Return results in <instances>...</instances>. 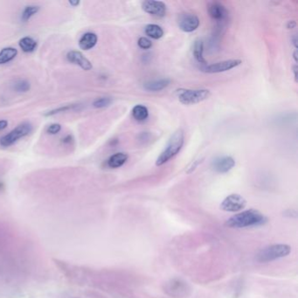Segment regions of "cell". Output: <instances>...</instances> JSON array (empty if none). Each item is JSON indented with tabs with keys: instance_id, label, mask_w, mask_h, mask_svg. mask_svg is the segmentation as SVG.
Segmentation results:
<instances>
[{
	"instance_id": "cell-1",
	"label": "cell",
	"mask_w": 298,
	"mask_h": 298,
	"mask_svg": "<svg viewBox=\"0 0 298 298\" xmlns=\"http://www.w3.org/2000/svg\"><path fill=\"white\" fill-rule=\"evenodd\" d=\"M268 219L261 212L250 209L235 214L226 221V226L231 228H244L249 226H261L267 222Z\"/></svg>"
},
{
	"instance_id": "cell-2",
	"label": "cell",
	"mask_w": 298,
	"mask_h": 298,
	"mask_svg": "<svg viewBox=\"0 0 298 298\" xmlns=\"http://www.w3.org/2000/svg\"><path fill=\"white\" fill-rule=\"evenodd\" d=\"M184 131L182 130H176L169 140L166 149L160 154L159 157H157L156 166H163L168 162L169 160L172 159V157H174L181 151L184 145Z\"/></svg>"
},
{
	"instance_id": "cell-3",
	"label": "cell",
	"mask_w": 298,
	"mask_h": 298,
	"mask_svg": "<svg viewBox=\"0 0 298 298\" xmlns=\"http://www.w3.org/2000/svg\"><path fill=\"white\" fill-rule=\"evenodd\" d=\"M291 251V247L286 244H276L261 250L256 256L257 262L266 263L273 262L274 260L280 259L288 256Z\"/></svg>"
},
{
	"instance_id": "cell-4",
	"label": "cell",
	"mask_w": 298,
	"mask_h": 298,
	"mask_svg": "<svg viewBox=\"0 0 298 298\" xmlns=\"http://www.w3.org/2000/svg\"><path fill=\"white\" fill-rule=\"evenodd\" d=\"M178 98L182 104L193 105L201 103L211 97V92L208 89H179Z\"/></svg>"
},
{
	"instance_id": "cell-5",
	"label": "cell",
	"mask_w": 298,
	"mask_h": 298,
	"mask_svg": "<svg viewBox=\"0 0 298 298\" xmlns=\"http://www.w3.org/2000/svg\"><path fill=\"white\" fill-rule=\"evenodd\" d=\"M33 130V125L25 122L16 127L12 131H10L8 134L4 135L2 139H0V145L3 147H10L12 145H14L18 139H23L25 136L29 135Z\"/></svg>"
},
{
	"instance_id": "cell-6",
	"label": "cell",
	"mask_w": 298,
	"mask_h": 298,
	"mask_svg": "<svg viewBox=\"0 0 298 298\" xmlns=\"http://www.w3.org/2000/svg\"><path fill=\"white\" fill-rule=\"evenodd\" d=\"M165 291L174 298H185L189 295L191 288L185 281L174 278L169 281L165 285Z\"/></svg>"
},
{
	"instance_id": "cell-7",
	"label": "cell",
	"mask_w": 298,
	"mask_h": 298,
	"mask_svg": "<svg viewBox=\"0 0 298 298\" xmlns=\"http://www.w3.org/2000/svg\"><path fill=\"white\" fill-rule=\"evenodd\" d=\"M246 205L247 201L240 194H231L223 200L220 204V208L223 211L235 213L242 210Z\"/></svg>"
},
{
	"instance_id": "cell-8",
	"label": "cell",
	"mask_w": 298,
	"mask_h": 298,
	"mask_svg": "<svg viewBox=\"0 0 298 298\" xmlns=\"http://www.w3.org/2000/svg\"><path fill=\"white\" fill-rule=\"evenodd\" d=\"M242 63L241 60H226L217 62V63L207 65L202 67L203 72L208 74H218V73L226 72L229 70L235 68L236 66H240Z\"/></svg>"
},
{
	"instance_id": "cell-9",
	"label": "cell",
	"mask_w": 298,
	"mask_h": 298,
	"mask_svg": "<svg viewBox=\"0 0 298 298\" xmlns=\"http://www.w3.org/2000/svg\"><path fill=\"white\" fill-rule=\"evenodd\" d=\"M142 8L145 12L156 18H163L166 14V4L162 1L148 0L142 3Z\"/></svg>"
},
{
	"instance_id": "cell-10",
	"label": "cell",
	"mask_w": 298,
	"mask_h": 298,
	"mask_svg": "<svg viewBox=\"0 0 298 298\" xmlns=\"http://www.w3.org/2000/svg\"><path fill=\"white\" fill-rule=\"evenodd\" d=\"M178 25L185 33H192L199 27V19L193 13H183L178 17Z\"/></svg>"
},
{
	"instance_id": "cell-11",
	"label": "cell",
	"mask_w": 298,
	"mask_h": 298,
	"mask_svg": "<svg viewBox=\"0 0 298 298\" xmlns=\"http://www.w3.org/2000/svg\"><path fill=\"white\" fill-rule=\"evenodd\" d=\"M208 11L210 17L219 23H223L228 18V11L220 2H211L208 5Z\"/></svg>"
},
{
	"instance_id": "cell-12",
	"label": "cell",
	"mask_w": 298,
	"mask_h": 298,
	"mask_svg": "<svg viewBox=\"0 0 298 298\" xmlns=\"http://www.w3.org/2000/svg\"><path fill=\"white\" fill-rule=\"evenodd\" d=\"M235 166V159L229 156L216 157L212 163V167L219 173H226L231 171Z\"/></svg>"
},
{
	"instance_id": "cell-13",
	"label": "cell",
	"mask_w": 298,
	"mask_h": 298,
	"mask_svg": "<svg viewBox=\"0 0 298 298\" xmlns=\"http://www.w3.org/2000/svg\"><path fill=\"white\" fill-rule=\"evenodd\" d=\"M66 59L70 62L75 64V65H77L85 71L92 70V67H93L90 60L85 57L83 54L81 52L75 51V50L68 52L66 54Z\"/></svg>"
},
{
	"instance_id": "cell-14",
	"label": "cell",
	"mask_w": 298,
	"mask_h": 298,
	"mask_svg": "<svg viewBox=\"0 0 298 298\" xmlns=\"http://www.w3.org/2000/svg\"><path fill=\"white\" fill-rule=\"evenodd\" d=\"M170 84H171L170 79H159V80H154V81L145 82L144 87L145 90L150 91V92H158L169 87Z\"/></svg>"
},
{
	"instance_id": "cell-15",
	"label": "cell",
	"mask_w": 298,
	"mask_h": 298,
	"mask_svg": "<svg viewBox=\"0 0 298 298\" xmlns=\"http://www.w3.org/2000/svg\"><path fill=\"white\" fill-rule=\"evenodd\" d=\"M97 35L94 33H86L81 37V39L79 40V47L80 49L82 50H90L93 49L95 45H97Z\"/></svg>"
},
{
	"instance_id": "cell-16",
	"label": "cell",
	"mask_w": 298,
	"mask_h": 298,
	"mask_svg": "<svg viewBox=\"0 0 298 298\" xmlns=\"http://www.w3.org/2000/svg\"><path fill=\"white\" fill-rule=\"evenodd\" d=\"M128 158H129L128 154L124 153V152H118V153L112 155L111 157L108 158L107 165L109 168H119L121 166H124V164L127 162Z\"/></svg>"
},
{
	"instance_id": "cell-17",
	"label": "cell",
	"mask_w": 298,
	"mask_h": 298,
	"mask_svg": "<svg viewBox=\"0 0 298 298\" xmlns=\"http://www.w3.org/2000/svg\"><path fill=\"white\" fill-rule=\"evenodd\" d=\"M193 56L195 58V60L199 62V63L207 66L208 65V61L205 60V58L203 56V53H204V43L201 39H196L195 42L193 44Z\"/></svg>"
},
{
	"instance_id": "cell-18",
	"label": "cell",
	"mask_w": 298,
	"mask_h": 298,
	"mask_svg": "<svg viewBox=\"0 0 298 298\" xmlns=\"http://www.w3.org/2000/svg\"><path fill=\"white\" fill-rule=\"evenodd\" d=\"M18 50L14 48H5L0 51V65L8 63L15 59Z\"/></svg>"
},
{
	"instance_id": "cell-19",
	"label": "cell",
	"mask_w": 298,
	"mask_h": 298,
	"mask_svg": "<svg viewBox=\"0 0 298 298\" xmlns=\"http://www.w3.org/2000/svg\"><path fill=\"white\" fill-rule=\"evenodd\" d=\"M145 34L151 39H159L164 36V30L158 25L150 24L145 27Z\"/></svg>"
},
{
	"instance_id": "cell-20",
	"label": "cell",
	"mask_w": 298,
	"mask_h": 298,
	"mask_svg": "<svg viewBox=\"0 0 298 298\" xmlns=\"http://www.w3.org/2000/svg\"><path fill=\"white\" fill-rule=\"evenodd\" d=\"M132 117L135 120L143 122L146 120L149 117V110L145 106L141 105V104L135 105L132 108Z\"/></svg>"
},
{
	"instance_id": "cell-21",
	"label": "cell",
	"mask_w": 298,
	"mask_h": 298,
	"mask_svg": "<svg viewBox=\"0 0 298 298\" xmlns=\"http://www.w3.org/2000/svg\"><path fill=\"white\" fill-rule=\"evenodd\" d=\"M19 47L25 53H32L37 48V42L31 37H24L19 40Z\"/></svg>"
},
{
	"instance_id": "cell-22",
	"label": "cell",
	"mask_w": 298,
	"mask_h": 298,
	"mask_svg": "<svg viewBox=\"0 0 298 298\" xmlns=\"http://www.w3.org/2000/svg\"><path fill=\"white\" fill-rule=\"evenodd\" d=\"M39 11V6H28L25 8L22 12L21 19L24 22H27L30 19L33 15H35Z\"/></svg>"
},
{
	"instance_id": "cell-23",
	"label": "cell",
	"mask_w": 298,
	"mask_h": 298,
	"mask_svg": "<svg viewBox=\"0 0 298 298\" xmlns=\"http://www.w3.org/2000/svg\"><path fill=\"white\" fill-rule=\"evenodd\" d=\"M79 106H80L79 104H70V105L61 106V107H59V108L52 109L51 111L47 112L45 116V117H52V116H54V114H60L61 112H66L68 111V110H72V109L78 108Z\"/></svg>"
},
{
	"instance_id": "cell-24",
	"label": "cell",
	"mask_w": 298,
	"mask_h": 298,
	"mask_svg": "<svg viewBox=\"0 0 298 298\" xmlns=\"http://www.w3.org/2000/svg\"><path fill=\"white\" fill-rule=\"evenodd\" d=\"M31 85L27 80H18L14 83V89L18 93H26L30 90Z\"/></svg>"
},
{
	"instance_id": "cell-25",
	"label": "cell",
	"mask_w": 298,
	"mask_h": 298,
	"mask_svg": "<svg viewBox=\"0 0 298 298\" xmlns=\"http://www.w3.org/2000/svg\"><path fill=\"white\" fill-rule=\"evenodd\" d=\"M112 103V99L110 97H100L95 100L93 106L95 108H103L110 105Z\"/></svg>"
},
{
	"instance_id": "cell-26",
	"label": "cell",
	"mask_w": 298,
	"mask_h": 298,
	"mask_svg": "<svg viewBox=\"0 0 298 298\" xmlns=\"http://www.w3.org/2000/svg\"><path fill=\"white\" fill-rule=\"evenodd\" d=\"M137 44H139V47L140 49H145V50L150 49L152 47V42H151L150 39L146 38V37L139 38Z\"/></svg>"
},
{
	"instance_id": "cell-27",
	"label": "cell",
	"mask_w": 298,
	"mask_h": 298,
	"mask_svg": "<svg viewBox=\"0 0 298 298\" xmlns=\"http://www.w3.org/2000/svg\"><path fill=\"white\" fill-rule=\"evenodd\" d=\"M61 130V125L59 124H52L48 127L47 132L50 135H56Z\"/></svg>"
},
{
	"instance_id": "cell-28",
	"label": "cell",
	"mask_w": 298,
	"mask_h": 298,
	"mask_svg": "<svg viewBox=\"0 0 298 298\" xmlns=\"http://www.w3.org/2000/svg\"><path fill=\"white\" fill-rule=\"evenodd\" d=\"M73 140H74V139H73L72 135H67L62 139V143L65 145H70V144H72Z\"/></svg>"
},
{
	"instance_id": "cell-29",
	"label": "cell",
	"mask_w": 298,
	"mask_h": 298,
	"mask_svg": "<svg viewBox=\"0 0 298 298\" xmlns=\"http://www.w3.org/2000/svg\"><path fill=\"white\" fill-rule=\"evenodd\" d=\"M8 126V122L6 120H0V131L5 130Z\"/></svg>"
},
{
	"instance_id": "cell-30",
	"label": "cell",
	"mask_w": 298,
	"mask_h": 298,
	"mask_svg": "<svg viewBox=\"0 0 298 298\" xmlns=\"http://www.w3.org/2000/svg\"><path fill=\"white\" fill-rule=\"evenodd\" d=\"M296 27V23L294 20H291V21H289L287 25V27H288V29H293V28H295Z\"/></svg>"
},
{
	"instance_id": "cell-31",
	"label": "cell",
	"mask_w": 298,
	"mask_h": 298,
	"mask_svg": "<svg viewBox=\"0 0 298 298\" xmlns=\"http://www.w3.org/2000/svg\"><path fill=\"white\" fill-rule=\"evenodd\" d=\"M293 71H294V77H295V81H297V75H296V72H297V66L295 65L293 66Z\"/></svg>"
},
{
	"instance_id": "cell-32",
	"label": "cell",
	"mask_w": 298,
	"mask_h": 298,
	"mask_svg": "<svg viewBox=\"0 0 298 298\" xmlns=\"http://www.w3.org/2000/svg\"><path fill=\"white\" fill-rule=\"evenodd\" d=\"M70 4L71 5V6H75V7H76V6H79V5H80V1H78V0H76V1L71 0V1H70Z\"/></svg>"
},
{
	"instance_id": "cell-33",
	"label": "cell",
	"mask_w": 298,
	"mask_h": 298,
	"mask_svg": "<svg viewBox=\"0 0 298 298\" xmlns=\"http://www.w3.org/2000/svg\"><path fill=\"white\" fill-rule=\"evenodd\" d=\"M293 44L295 45V49H297V38H296V35L293 37L292 39Z\"/></svg>"
},
{
	"instance_id": "cell-34",
	"label": "cell",
	"mask_w": 298,
	"mask_h": 298,
	"mask_svg": "<svg viewBox=\"0 0 298 298\" xmlns=\"http://www.w3.org/2000/svg\"><path fill=\"white\" fill-rule=\"evenodd\" d=\"M296 55H297V51L295 50V53H294V59H295V62H297V56Z\"/></svg>"
}]
</instances>
